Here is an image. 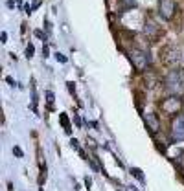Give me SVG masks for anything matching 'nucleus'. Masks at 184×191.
<instances>
[{
    "label": "nucleus",
    "instance_id": "f257e3e1",
    "mask_svg": "<svg viewBox=\"0 0 184 191\" xmlns=\"http://www.w3.org/2000/svg\"><path fill=\"white\" fill-rule=\"evenodd\" d=\"M164 87L171 95L184 98V68H173L166 73Z\"/></svg>",
    "mask_w": 184,
    "mask_h": 191
},
{
    "label": "nucleus",
    "instance_id": "f03ea898",
    "mask_svg": "<svg viewBox=\"0 0 184 191\" xmlns=\"http://www.w3.org/2000/svg\"><path fill=\"white\" fill-rule=\"evenodd\" d=\"M127 57H129V61L133 62V66H134L136 70H140V72L147 70L149 65H151L149 54H147V51H144L142 48H138V46L129 48V50H127Z\"/></svg>",
    "mask_w": 184,
    "mask_h": 191
},
{
    "label": "nucleus",
    "instance_id": "7ed1b4c3",
    "mask_svg": "<svg viewBox=\"0 0 184 191\" xmlns=\"http://www.w3.org/2000/svg\"><path fill=\"white\" fill-rule=\"evenodd\" d=\"M158 109L164 112V114H168V116H177V114H180V110H182V98L169 94V95H166L164 99H160Z\"/></svg>",
    "mask_w": 184,
    "mask_h": 191
},
{
    "label": "nucleus",
    "instance_id": "20e7f679",
    "mask_svg": "<svg viewBox=\"0 0 184 191\" xmlns=\"http://www.w3.org/2000/svg\"><path fill=\"white\" fill-rule=\"evenodd\" d=\"M160 59L166 66H177L179 62L182 61V51L177 46H164L160 51Z\"/></svg>",
    "mask_w": 184,
    "mask_h": 191
},
{
    "label": "nucleus",
    "instance_id": "39448f33",
    "mask_svg": "<svg viewBox=\"0 0 184 191\" xmlns=\"http://www.w3.org/2000/svg\"><path fill=\"white\" fill-rule=\"evenodd\" d=\"M171 140L184 142V112L177 114L171 121Z\"/></svg>",
    "mask_w": 184,
    "mask_h": 191
},
{
    "label": "nucleus",
    "instance_id": "423d86ee",
    "mask_svg": "<svg viewBox=\"0 0 184 191\" xmlns=\"http://www.w3.org/2000/svg\"><path fill=\"white\" fill-rule=\"evenodd\" d=\"M158 13L164 20H171L177 13L175 0H158Z\"/></svg>",
    "mask_w": 184,
    "mask_h": 191
},
{
    "label": "nucleus",
    "instance_id": "0eeeda50",
    "mask_svg": "<svg viewBox=\"0 0 184 191\" xmlns=\"http://www.w3.org/2000/svg\"><path fill=\"white\" fill-rule=\"evenodd\" d=\"M162 35V29L153 22V20H147L146 26H144V37H147L149 40H157Z\"/></svg>",
    "mask_w": 184,
    "mask_h": 191
},
{
    "label": "nucleus",
    "instance_id": "6e6552de",
    "mask_svg": "<svg viewBox=\"0 0 184 191\" xmlns=\"http://www.w3.org/2000/svg\"><path fill=\"white\" fill-rule=\"evenodd\" d=\"M144 121H146V125H147V129H149L151 134H155V132L160 131V120H158V116H157L155 112L144 116Z\"/></svg>",
    "mask_w": 184,
    "mask_h": 191
},
{
    "label": "nucleus",
    "instance_id": "1a4fd4ad",
    "mask_svg": "<svg viewBox=\"0 0 184 191\" xmlns=\"http://www.w3.org/2000/svg\"><path fill=\"white\" fill-rule=\"evenodd\" d=\"M59 121H61V125H63V129H64V132L67 134H70L72 132V125H70V120H68V116L67 114H59Z\"/></svg>",
    "mask_w": 184,
    "mask_h": 191
},
{
    "label": "nucleus",
    "instance_id": "9d476101",
    "mask_svg": "<svg viewBox=\"0 0 184 191\" xmlns=\"http://www.w3.org/2000/svg\"><path fill=\"white\" fill-rule=\"evenodd\" d=\"M131 175H133L134 178H138L140 182H144V180H146V178H144V173L140 171V169H136V167H133V169H131Z\"/></svg>",
    "mask_w": 184,
    "mask_h": 191
},
{
    "label": "nucleus",
    "instance_id": "9b49d317",
    "mask_svg": "<svg viewBox=\"0 0 184 191\" xmlns=\"http://www.w3.org/2000/svg\"><path fill=\"white\" fill-rule=\"evenodd\" d=\"M53 101H55V95H53V92H46V103H48V109L52 107V105H53Z\"/></svg>",
    "mask_w": 184,
    "mask_h": 191
},
{
    "label": "nucleus",
    "instance_id": "f8f14e48",
    "mask_svg": "<svg viewBox=\"0 0 184 191\" xmlns=\"http://www.w3.org/2000/svg\"><path fill=\"white\" fill-rule=\"evenodd\" d=\"M67 87H68V90H70V95H72V98H74V99H78V95H75V87H74V83H72V81H68V83H67Z\"/></svg>",
    "mask_w": 184,
    "mask_h": 191
},
{
    "label": "nucleus",
    "instance_id": "ddd939ff",
    "mask_svg": "<svg viewBox=\"0 0 184 191\" xmlns=\"http://www.w3.org/2000/svg\"><path fill=\"white\" fill-rule=\"evenodd\" d=\"M33 54H35L33 44H28V46H26V57H28V59H30V57H33Z\"/></svg>",
    "mask_w": 184,
    "mask_h": 191
},
{
    "label": "nucleus",
    "instance_id": "4468645a",
    "mask_svg": "<svg viewBox=\"0 0 184 191\" xmlns=\"http://www.w3.org/2000/svg\"><path fill=\"white\" fill-rule=\"evenodd\" d=\"M35 37H39L41 40H44V42H46V39H48V37H46V33H44L42 29H35Z\"/></svg>",
    "mask_w": 184,
    "mask_h": 191
},
{
    "label": "nucleus",
    "instance_id": "2eb2a0df",
    "mask_svg": "<svg viewBox=\"0 0 184 191\" xmlns=\"http://www.w3.org/2000/svg\"><path fill=\"white\" fill-rule=\"evenodd\" d=\"M13 154H15L17 158H22V156H24V153H22V149H20V147H17V145L13 147Z\"/></svg>",
    "mask_w": 184,
    "mask_h": 191
},
{
    "label": "nucleus",
    "instance_id": "dca6fc26",
    "mask_svg": "<svg viewBox=\"0 0 184 191\" xmlns=\"http://www.w3.org/2000/svg\"><path fill=\"white\" fill-rule=\"evenodd\" d=\"M155 145H157V149H158V151H160L162 154H166V153H168V151H166V147H164V145H162L160 142H155Z\"/></svg>",
    "mask_w": 184,
    "mask_h": 191
},
{
    "label": "nucleus",
    "instance_id": "f3484780",
    "mask_svg": "<svg viewBox=\"0 0 184 191\" xmlns=\"http://www.w3.org/2000/svg\"><path fill=\"white\" fill-rule=\"evenodd\" d=\"M15 2H17V0H7V2H6V7H7V9H13V7H15Z\"/></svg>",
    "mask_w": 184,
    "mask_h": 191
},
{
    "label": "nucleus",
    "instance_id": "a211bd4d",
    "mask_svg": "<svg viewBox=\"0 0 184 191\" xmlns=\"http://www.w3.org/2000/svg\"><path fill=\"white\" fill-rule=\"evenodd\" d=\"M55 59H57L59 62H67V57H64L63 54H55Z\"/></svg>",
    "mask_w": 184,
    "mask_h": 191
},
{
    "label": "nucleus",
    "instance_id": "6ab92c4d",
    "mask_svg": "<svg viewBox=\"0 0 184 191\" xmlns=\"http://www.w3.org/2000/svg\"><path fill=\"white\" fill-rule=\"evenodd\" d=\"M74 121H75V123H78V127H83V123H85V121H83V120L79 118V116H78V114H75V118H74Z\"/></svg>",
    "mask_w": 184,
    "mask_h": 191
},
{
    "label": "nucleus",
    "instance_id": "aec40b11",
    "mask_svg": "<svg viewBox=\"0 0 184 191\" xmlns=\"http://www.w3.org/2000/svg\"><path fill=\"white\" fill-rule=\"evenodd\" d=\"M42 55H44V57H48V55H50V48H48L46 44H44V48H42Z\"/></svg>",
    "mask_w": 184,
    "mask_h": 191
},
{
    "label": "nucleus",
    "instance_id": "412c9836",
    "mask_svg": "<svg viewBox=\"0 0 184 191\" xmlns=\"http://www.w3.org/2000/svg\"><path fill=\"white\" fill-rule=\"evenodd\" d=\"M6 83L9 84V87H15V81H13V77H9V76L6 77Z\"/></svg>",
    "mask_w": 184,
    "mask_h": 191
},
{
    "label": "nucleus",
    "instance_id": "4be33fe9",
    "mask_svg": "<svg viewBox=\"0 0 184 191\" xmlns=\"http://www.w3.org/2000/svg\"><path fill=\"white\" fill-rule=\"evenodd\" d=\"M6 40H7V33H6V31H2V35H0V42H2V44H4Z\"/></svg>",
    "mask_w": 184,
    "mask_h": 191
},
{
    "label": "nucleus",
    "instance_id": "5701e85b",
    "mask_svg": "<svg viewBox=\"0 0 184 191\" xmlns=\"http://www.w3.org/2000/svg\"><path fill=\"white\" fill-rule=\"evenodd\" d=\"M85 182H86V187H89V189H90V186H92V180H90L89 176H86V178H85Z\"/></svg>",
    "mask_w": 184,
    "mask_h": 191
},
{
    "label": "nucleus",
    "instance_id": "b1692460",
    "mask_svg": "<svg viewBox=\"0 0 184 191\" xmlns=\"http://www.w3.org/2000/svg\"><path fill=\"white\" fill-rule=\"evenodd\" d=\"M72 147H75V149H79V145H78V140H75V138H72Z\"/></svg>",
    "mask_w": 184,
    "mask_h": 191
},
{
    "label": "nucleus",
    "instance_id": "393cba45",
    "mask_svg": "<svg viewBox=\"0 0 184 191\" xmlns=\"http://www.w3.org/2000/svg\"><path fill=\"white\" fill-rule=\"evenodd\" d=\"M78 151H79V156L83 158V160H86V154H85V151H83V149H78Z\"/></svg>",
    "mask_w": 184,
    "mask_h": 191
},
{
    "label": "nucleus",
    "instance_id": "a878e982",
    "mask_svg": "<svg viewBox=\"0 0 184 191\" xmlns=\"http://www.w3.org/2000/svg\"><path fill=\"white\" fill-rule=\"evenodd\" d=\"M41 6V2H39V0H37V2H33V4H31V9H37Z\"/></svg>",
    "mask_w": 184,
    "mask_h": 191
},
{
    "label": "nucleus",
    "instance_id": "bb28decb",
    "mask_svg": "<svg viewBox=\"0 0 184 191\" xmlns=\"http://www.w3.org/2000/svg\"><path fill=\"white\" fill-rule=\"evenodd\" d=\"M90 127L92 129H98V121H90Z\"/></svg>",
    "mask_w": 184,
    "mask_h": 191
},
{
    "label": "nucleus",
    "instance_id": "cd10ccee",
    "mask_svg": "<svg viewBox=\"0 0 184 191\" xmlns=\"http://www.w3.org/2000/svg\"><path fill=\"white\" fill-rule=\"evenodd\" d=\"M120 191H122V189H120Z\"/></svg>",
    "mask_w": 184,
    "mask_h": 191
}]
</instances>
